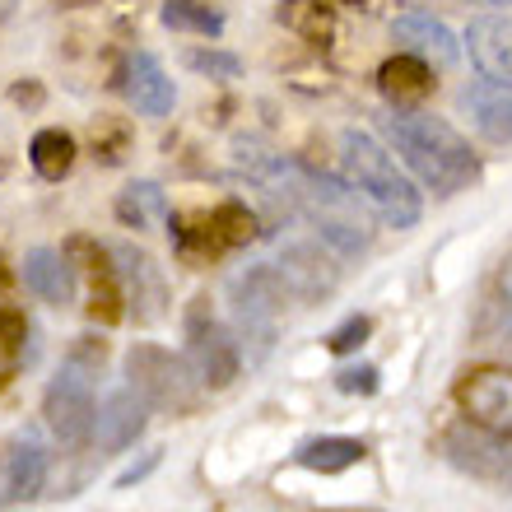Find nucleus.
Segmentation results:
<instances>
[{"instance_id":"17","label":"nucleus","mask_w":512,"mask_h":512,"mask_svg":"<svg viewBox=\"0 0 512 512\" xmlns=\"http://www.w3.org/2000/svg\"><path fill=\"white\" fill-rule=\"evenodd\" d=\"M466 52L485 80H512V19L480 14L466 24Z\"/></svg>"},{"instance_id":"10","label":"nucleus","mask_w":512,"mask_h":512,"mask_svg":"<svg viewBox=\"0 0 512 512\" xmlns=\"http://www.w3.org/2000/svg\"><path fill=\"white\" fill-rule=\"evenodd\" d=\"M457 405L466 410L471 424L499 433V438H512V368L499 364L471 368L457 382Z\"/></svg>"},{"instance_id":"3","label":"nucleus","mask_w":512,"mask_h":512,"mask_svg":"<svg viewBox=\"0 0 512 512\" xmlns=\"http://www.w3.org/2000/svg\"><path fill=\"white\" fill-rule=\"evenodd\" d=\"M340 168H345V182H350L373 215L391 229H415L419 215H424V196L419 187L405 177V168L387 154V145H378L368 131H345L340 135Z\"/></svg>"},{"instance_id":"16","label":"nucleus","mask_w":512,"mask_h":512,"mask_svg":"<svg viewBox=\"0 0 512 512\" xmlns=\"http://www.w3.org/2000/svg\"><path fill=\"white\" fill-rule=\"evenodd\" d=\"M461 108L489 145H512V80H480L461 94Z\"/></svg>"},{"instance_id":"4","label":"nucleus","mask_w":512,"mask_h":512,"mask_svg":"<svg viewBox=\"0 0 512 512\" xmlns=\"http://www.w3.org/2000/svg\"><path fill=\"white\" fill-rule=\"evenodd\" d=\"M126 382H131L154 410H168V415H187V410H196V401H201V382H196V373L187 368V359L173 350H163V345H149V340L131 345V354H126Z\"/></svg>"},{"instance_id":"12","label":"nucleus","mask_w":512,"mask_h":512,"mask_svg":"<svg viewBox=\"0 0 512 512\" xmlns=\"http://www.w3.org/2000/svg\"><path fill=\"white\" fill-rule=\"evenodd\" d=\"M391 38H396V47H401V52L419 56V61H429L433 70H452V66H457V56H461L457 33H452L443 19H433V14H424V10L396 14Z\"/></svg>"},{"instance_id":"23","label":"nucleus","mask_w":512,"mask_h":512,"mask_svg":"<svg viewBox=\"0 0 512 512\" xmlns=\"http://www.w3.org/2000/svg\"><path fill=\"white\" fill-rule=\"evenodd\" d=\"M364 457H368V447L359 438H312V443H303L294 452L298 466L317 475H340V471H350V466H359Z\"/></svg>"},{"instance_id":"30","label":"nucleus","mask_w":512,"mask_h":512,"mask_svg":"<svg viewBox=\"0 0 512 512\" xmlns=\"http://www.w3.org/2000/svg\"><path fill=\"white\" fill-rule=\"evenodd\" d=\"M159 461H163V452H159V447H154V452H145V457L135 461V466H126V471L117 475V489H131V485H140V480H145V475L154 471Z\"/></svg>"},{"instance_id":"8","label":"nucleus","mask_w":512,"mask_h":512,"mask_svg":"<svg viewBox=\"0 0 512 512\" xmlns=\"http://www.w3.org/2000/svg\"><path fill=\"white\" fill-rule=\"evenodd\" d=\"M168 224H173V247L187 261H196V256H224L233 252V247H243L256 238V215L247 210L243 201H219L215 210H205V215L187 219V215H168Z\"/></svg>"},{"instance_id":"18","label":"nucleus","mask_w":512,"mask_h":512,"mask_svg":"<svg viewBox=\"0 0 512 512\" xmlns=\"http://www.w3.org/2000/svg\"><path fill=\"white\" fill-rule=\"evenodd\" d=\"M447 452H452V461H457L461 471L480 475V480H499V475L512 471V457L499 447V433L480 429V424H471V419L447 433Z\"/></svg>"},{"instance_id":"24","label":"nucleus","mask_w":512,"mask_h":512,"mask_svg":"<svg viewBox=\"0 0 512 512\" xmlns=\"http://www.w3.org/2000/svg\"><path fill=\"white\" fill-rule=\"evenodd\" d=\"M117 219H122L126 229H149V224L168 219V196H163V187L159 182H131V187H122V196H117Z\"/></svg>"},{"instance_id":"13","label":"nucleus","mask_w":512,"mask_h":512,"mask_svg":"<svg viewBox=\"0 0 512 512\" xmlns=\"http://www.w3.org/2000/svg\"><path fill=\"white\" fill-rule=\"evenodd\" d=\"M24 289L42 303H52V308H70L75 294H80V266L70 261V252H56V247H33L24 252Z\"/></svg>"},{"instance_id":"20","label":"nucleus","mask_w":512,"mask_h":512,"mask_svg":"<svg viewBox=\"0 0 512 512\" xmlns=\"http://www.w3.org/2000/svg\"><path fill=\"white\" fill-rule=\"evenodd\" d=\"M378 89L396 112H410L433 94V66L429 61H419V56H410V52L391 56L387 66L378 70Z\"/></svg>"},{"instance_id":"32","label":"nucleus","mask_w":512,"mask_h":512,"mask_svg":"<svg viewBox=\"0 0 512 512\" xmlns=\"http://www.w3.org/2000/svg\"><path fill=\"white\" fill-rule=\"evenodd\" d=\"M466 5H485V10H508L512 0H466Z\"/></svg>"},{"instance_id":"34","label":"nucleus","mask_w":512,"mask_h":512,"mask_svg":"<svg viewBox=\"0 0 512 512\" xmlns=\"http://www.w3.org/2000/svg\"><path fill=\"white\" fill-rule=\"evenodd\" d=\"M66 5H84V0H66Z\"/></svg>"},{"instance_id":"28","label":"nucleus","mask_w":512,"mask_h":512,"mask_svg":"<svg viewBox=\"0 0 512 512\" xmlns=\"http://www.w3.org/2000/svg\"><path fill=\"white\" fill-rule=\"evenodd\" d=\"M368 331H373V322H368V317H350L345 326H336V331L326 336V350H331V354H354L368 340Z\"/></svg>"},{"instance_id":"15","label":"nucleus","mask_w":512,"mask_h":512,"mask_svg":"<svg viewBox=\"0 0 512 512\" xmlns=\"http://www.w3.org/2000/svg\"><path fill=\"white\" fill-rule=\"evenodd\" d=\"M47 443H42L33 429H19L10 438V452H5V499L10 503H33L47 485Z\"/></svg>"},{"instance_id":"1","label":"nucleus","mask_w":512,"mask_h":512,"mask_svg":"<svg viewBox=\"0 0 512 512\" xmlns=\"http://www.w3.org/2000/svg\"><path fill=\"white\" fill-rule=\"evenodd\" d=\"M382 131L396 145L401 163L433 191V196H457V191L480 182V154L471 149V140L457 131L452 122L433 117V112H396L382 117Z\"/></svg>"},{"instance_id":"14","label":"nucleus","mask_w":512,"mask_h":512,"mask_svg":"<svg viewBox=\"0 0 512 512\" xmlns=\"http://www.w3.org/2000/svg\"><path fill=\"white\" fill-rule=\"evenodd\" d=\"M149 410L154 405L140 396V391L126 382V387H117L108 396V401L98 405V424H94V443L103 447V452H126V447H135V438L145 433L149 424Z\"/></svg>"},{"instance_id":"33","label":"nucleus","mask_w":512,"mask_h":512,"mask_svg":"<svg viewBox=\"0 0 512 512\" xmlns=\"http://www.w3.org/2000/svg\"><path fill=\"white\" fill-rule=\"evenodd\" d=\"M10 10H14V0H0V19H10Z\"/></svg>"},{"instance_id":"21","label":"nucleus","mask_w":512,"mask_h":512,"mask_svg":"<svg viewBox=\"0 0 512 512\" xmlns=\"http://www.w3.org/2000/svg\"><path fill=\"white\" fill-rule=\"evenodd\" d=\"M75 154H80V145H75V135L61 131V126H42V131L28 140V163H33V173H38L42 182L70 177Z\"/></svg>"},{"instance_id":"5","label":"nucleus","mask_w":512,"mask_h":512,"mask_svg":"<svg viewBox=\"0 0 512 512\" xmlns=\"http://www.w3.org/2000/svg\"><path fill=\"white\" fill-rule=\"evenodd\" d=\"M187 368L196 373L205 391H224L238 373H243V350L224 322L210 312V298H196L187 308V350H182Z\"/></svg>"},{"instance_id":"7","label":"nucleus","mask_w":512,"mask_h":512,"mask_svg":"<svg viewBox=\"0 0 512 512\" xmlns=\"http://www.w3.org/2000/svg\"><path fill=\"white\" fill-rule=\"evenodd\" d=\"M229 303H233V317H238V331L256 345H270L275 336V322L284 317V308L294 303V289L284 284L280 266H247L243 275L229 280Z\"/></svg>"},{"instance_id":"27","label":"nucleus","mask_w":512,"mask_h":512,"mask_svg":"<svg viewBox=\"0 0 512 512\" xmlns=\"http://www.w3.org/2000/svg\"><path fill=\"white\" fill-rule=\"evenodd\" d=\"M187 66L205 80H238L243 75V61L233 52H219V47H191L187 52Z\"/></svg>"},{"instance_id":"31","label":"nucleus","mask_w":512,"mask_h":512,"mask_svg":"<svg viewBox=\"0 0 512 512\" xmlns=\"http://www.w3.org/2000/svg\"><path fill=\"white\" fill-rule=\"evenodd\" d=\"M499 289H503V303H508V312H512V256L503 261V270H499Z\"/></svg>"},{"instance_id":"19","label":"nucleus","mask_w":512,"mask_h":512,"mask_svg":"<svg viewBox=\"0 0 512 512\" xmlns=\"http://www.w3.org/2000/svg\"><path fill=\"white\" fill-rule=\"evenodd\" d=\"M126 98L135 103V112H145V117H168L177 103V89L168 80V70L159 66V56L149 52H131L126 61Z\"/></svg>"},{"instance_id":"2","label":"nucleus","mask_w":512,"mask_h":512,"mask_svg":"<svg viewBox=\"0 0 512 512\" xmlns=\"http://www.w3.org/2000/svg\"><path fill=\"white\" fill-rule=\"evenodd\" d=\"M270 173L284 182V201L308 215L317 238L336 256H364L373 247V205L350 182H336L298 163H270Z\"/></svg>"},{"instance_id":"25","label":"nucleus","mask_w":512,"mask_h":512,"mask_svg":"<svg viewBox=\"0 0 512 512\" xmlns=\"http://www.w3.org/2000/svg\"><path fill=\"white\" fill-rule=\"evenodd\" d=\"M24 336H28V317L19 303H10V294L0 289V382H10L24 364Z\"/></svg>"},{"instance_id":"11","label":"nucleus","mask_w":512,"mask_h":512,"mask_svg":"<svg viewBox=\"0 0 512 512\" xmlns=\"http://www.w3.org/2000/svg\"><path fill=\"white\" fill-rule=\"evenodd\" d=\"M275 266H280L284 284L294 289L298 303H322L326 294H336V284H340L336 252L326 243H289Z\"/></svg>"},{"instance_id":"22","label":"nucleus","mask_w":512,"mask_h":512,"mask_svg":"<svg viewBox=\"0 0 512 512\" xmlns=\"http://www.w3.org/2000/svg\"><path fill=\"white\" fill-rule=\"evenodd\" d=\"M89 312L108 326L126 317V294H122V280H117V266H112L108 247H94V261H89Z\"/></svg>"},{"instance_id":"9","label":"nucleus","mask_w":512,"mask_h":512,"mask_svg":"<svg viewBox=\"0 0 512 512\" xmlns=\"http://www.w3.org/2000/svg\"><path fill=\"white\" fill-rule=\"evenodd\" d=\"M108 252H112V266H117V280H122L126 312L140 326H154L168 312V298H173L163 266L135 243H108Z\"/></svg>"},{"instance_id":"6","label":"nucleus","mask_w":512,"mask_h":512,"mask_svg":"<svg viewBox=\"0 0 512 512\" xmlns=\"http://www.w3.org/2000/svg\"><path fill=\"white\" fill-rule=\"evenodd\" d=\"M42 419L61 447H84L94 438L98 424V401H94V368L66 359V368L47 382L42 396Z\"/></svg>"},{"instance_id":"26","label":"nucleus","mask_w":512,"mask_h":512,"mask_svg":"<svg viewBox=\"0 0 512 512\" xmlns=\"http://www.w3.org/2000/svg\"><path fill=\"white\" fill-rule=\"evenodd\" d=\"M159 19L173 33H201V38H219L224 33V14L201 5V0H168L159 10Z\"/></svg>"},{"instance_id":"29","label":"nucleus","mask_w":512,"mask_h":512,"mask_svg":"<svg viewBox=\"0 0 512 512\" xmlns=\"http://www.w3.org/2000/svg\"><path fill=\"white\" fill-rule=\"evenodd\" d=\"M336 387L345 391V396H373V391H378V368H373V364L340 368V373H336Z\"/></svg>"}]
</instances>
